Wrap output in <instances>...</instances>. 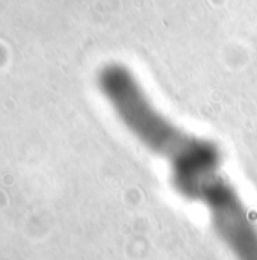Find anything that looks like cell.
<instances>
[{"label":"cell","mask_w":257,"mask_h":260,"mask_svg":"<svg viewBox=\"0 0 257 260\" xmlns=\"http://www.w3.org/2000/svg\"><path fill=\"white\" fill-rule=\"evenodd\" d=\"M101 86L123 126L168 163L176 187L207 209L222 242L236 259L257 260V227L222 174L218 147L168 120L126 65H107Z\"/></svg>","instance_id":"6da1fadb"}]
</instances>
